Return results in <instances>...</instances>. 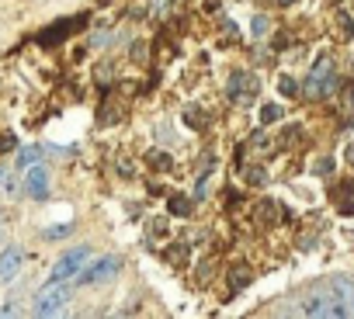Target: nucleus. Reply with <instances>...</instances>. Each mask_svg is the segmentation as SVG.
Instances as JSON below:
<instances>
[{
	"label": "nucleus",
	"mask_w": 354,
	"mask_h": 319,
	"mask_svg": "<svg viewBox=\"0 0 354 319\" xmlns=\"http://www.w3.org/2000/svg\"><path fill=\"white\" fill-rule=\"evenodd\" d=\"M185 125H192V128L205 132V128H209V115H205L202 108H188V111H185Z\"/></svg>",
	"instance_id": "obj_15"
},
{
	"label": "nucleus",
	"mask_w": 354,
	"mask_h": 319,
	"mask_svg": "<svg viewBox=\"0 0 354 319\" xmlns=\"http://www.w3.org/2000/svg\"><path fill=\"white\" fill-rule=\"evenodd\" d=\"M35 160H39V149H35V146H32V149H21V156H18V167H32Z\"/></svg>",
	"instance_id": "obj_21"
},
{
	"label": "nucleus",
	"mask_w": 354,
	"mask_h": 319,
	"mask_svg": "<svg viewBox=\"0 0 354 319\" xmlns=\"http://www.w3.org/2000/svg\"><path fill=\"white\" fill-rule=\"evenodd\" d=\"M21 267H25V253H21V246H4L0 250V284H11L18 274H21Z\"/></svg>",
	"instance_id": "obj_5"
},
{
	"label": "nucleus",
	"mask_w": 354,
	"mask_h": 319,
	"mask_svg": "<svg viewBox=\"0 0 354 319\" xmlns=\"http://www.w3.org/2000/svg\"><path fill=\"white\" fill-rule=\"evenodd\" d=\"M250 281H254V271L247 264H233L230 267V291H243Z\"/></svg>",
	"instance_id": "obj_9"
},
{
	"label": "nucleus",
	"mask_w": 354,
	"mask_h": 319,
	"mask_svg": "<svg viewBox=\"0 0 354 319\" xmlns=\"http://www.w3.org/2000/svg\"><path fill=\"white\" fill-rule=\"evenodd\" d=\"M167 212H170V215H177V219H188V215L195 212V202H192L188 195H170Z\"/></svg>",
	"instance_id": "obj_10"
},
{
	"label": "nucleus",
	"mask_w": 354,
	"mask_h": 319,
	"mask_svg": "<svg viewBox=\"0 0 354 319\" xmlns=\"http://www.w3.org/2000/svg\"><path fill=\"white\" fill-rule=\"evenodd\" d=\"M330 291L340 295V298L351 305V316H354V281H351V278H333V281H330Z\"/></svg>",
	"instance_id": "obj_11"
},
{
	"label": "nucleus",
	"mask_w": 354,
	"mask_h": 319,
	"mask_svg": "<svg viewBox=\"0 0 354 319\" xmlns=\"http://www.w3.org/2000/svg\"><path fill=\"white\" fill-rule=\"evenodd\" d=\"M25 195H28V198H35V202L49 198V177H46V167L32 164V167L25 171Z\"/></svg>",
	"instance_id": "obj_6"
},
{
	"label": "nucleus",
	"mask_w": 354,
	"mask_h": 319,
	"mask_svg": "<svg viewBox=\"0 0 354 319\" xmlns=\"http://www.w3.org/2000/svg\"><path fill=\"white\" fill-rule=\"evenodd\" d=\"M337 39L340 42H351L354 39V14H347V11H337Z\"/></svg>",
	"instance_id": "obj_12"
},
{
	"label": "nucleus",
	"mask_w": 354,
	"mask_h": 319,
	"mask_svg": "<svg viewBox=\"0 0 354 319\" xmlns=\"http://www.w3.org/2000/svg\"><path fill=\"white\" fill-rule=\"evenodd\" d=\"M243 184L264 188V184H268V171H264V167H247V171H243Z\"/></svg>",
	"instance_id": "obj_16"
},
{
	"label": "nucleus",
	"mask_w": 354,
	"mask_h": 319,
	"mask_svg": "<svg viewBox=\"0 0 354 319\" xmlns=\"http://www.w3.org/2000/svg\"><path fill=\"white\" fill-rule=\"evenodd\" d=\"M278 4H281V8H292V4H295V0H278Z\"/></svg>",
	"instance_id": "obj_26"
},
{
	"label": "nucleus",
	"mask_w": 354,
	"mask_h": 319,
	"mask_svg": "<svg viewBox=\"0 0 354 319\" xmlns=\"http://www.w3.org/2000/svg\"><path fill=\"white\" fill-rule=\"evenodd\" d=\"M281 104H274V101H268L264 108H261V125H274V122H281Z\"/></svg>",
	"instance_id": "obj_17"
},
{
	"label": "nucleus",
	"mask_w": 354,
	"mask_h": 319,
	"mask_svg": "<svg viewBox=\"0 0 354 319\" xmlns=\"http://www.w3.org/2000/svg\"><path fill=\"white\" fill-rule=\"evenodd\" d=\"M167 219H149V240H160V236H167Z\"/></svg>",
	"instance_id": "obj_19"
},
{
	"label": "nucleus",
	"mask_w": 354,
	"mask_h": 319,
	"mask_svg": "<svg viewBox=\"0 0 354 319\" xmlns=\"http://www.w3.org/2000/svg\"><path fill=\"white\" fill-rule=\"evenodd\" d=\"M87 264H91V246H73V250H66V253L53 264L49 281H73Z\"/></svg>",
	"instance_id": "obj_3"
},
{
	"label": "nucleus",
	"mask_w": 354,
	"mask_h": 319,
	"mask_svg": "<svg viewBox=\"0 0 354 319\" xmlns=\"http://www.w3.org/2000/svg\"><path fill=\"white\" fill-rule=\"evenodd\" d=\"M146 164H149L153 171H170L174 160H170V153H163V149H149V153H146Z\"/></svg>",
	"instance_id": "obj_14"
},
{
	"label": "nucleus",
	"mask_w": 354,
	"mask_h": 319,
	"mask_svg": "<svg viewBox=\"0 0 354 319\" xmlns=\"http://www.w3.org/2000/svg\"><path fill=\"white\" fill-rule=\"evenodd\" d=\"M340 101H344V108H354V80H344V87H340Z\"/></svg>",
	"instance_id": "obj_20"
},
{
	"label": "nucleus",
	"mask_w": 354,
	"mask_h": 319,
	"mask_svg": "<svg viewBox=\"0 0 354 319\" xmlns=\"http://www.w3.org/2000/svg\"><path fill=\"white\" fill-rule=\"evenodd\" d=\"M316 174H333V160H319V164H316Z\"/></svg>",
	"instance_id": "obj_23"
},
{
	"label": "nucleus",
	"mask_w": 354,
	"mask_h": 319,
	"mask_svg": "<svg viewBox=\"0 0 354 319\" xmlns=\"http://www.w3.org/2000/svg\"><path fill=\"white\" fill-rule=\"evenodd\" d=\"M0 236H4V219H0Z\"/></svg>",
	"instance_id": "obj_27"
},
{
	"label": "nucleus",
	"mask_w": 354,
	"mask_h": 319,
	"mask_svg": "<svg viewBox=\"0 0 354 319\" xmlns=\"http://www.w3.org/2000/svg\"><path fill=\"white\" fill-rule=\"evenodd\" d=\"M66 305H70V284L66 281H46L35 295L32 312L35 316H59V312H66Z\"/></svg>",
	"instance_id": "obj_2"
},
{
	"label": "nucleus",
	"mask_w": 354,
	"mask_h": 319,
	"mask_svg": "<svg viewBox=\"0 0 354 319\" xmlns=\"http://www.w3.org/2000/svg\"><path fill=\"white\" fill-rule=\"evenodd\" d=\"M118 271H122V260H118V257H97V260H94V264H87L73 281H77L80 288H97V284L111 281Z\"/></svg>",
	"instance_id": "obj_4"
},
{
	"label": "nucleus",
	"mask_w": 354,
	"mask_h": 319,
	"mask_svg": "<svg viewBox=\"0 0 354 319\" xmlns=\"http://www.w3.org/2000/svg\"><path fill=\"white\" fill-rule=\"evenodd\" d=\"M278 90H281L285 97H295V94H299V87H295L292 77H281V80H278Z\"/></svg>",
	"instance_id": "obj_22"
},
{
	"label": "nucleus",
	"mask_w": 354,
	"mask_h": 319,
	"mask_svg": "<svg viewBox=\"0 0 354 319\" xmlns=\"http://www.w3.org/2000/svg\"><path fill=\"white\" fill-rule=\"evenodd\" d=\"M264 32H268V18H257L254 21V35H264Z\"/></svg>",
	"instance_id": "obj_24"
},
{
	"label": "nucleus",
	"mask_w": 354,
	"mask_h": 319,
	"mask_svg": "<svg viewBox=\"0 0 354 319\" xmlns=\"http://www.w3.org/2000/svg\"><path fill=\"white\" fill-rule=\"evenodd\" d=\"M257 90H261V84H257L254 77H243V73H236L233 84H230V97H233L236 104H250V101L257 97Z\"/></svg>",
	"instance_id": "obj_7"
},
{
	"label": "nucleus",
	"mask_w": 354,
	"mask_h": 319,
	"mask_svg": "<svg viewBox=\"0 0 354 319\" xmlns=\"http://www.w3.org/2000/svg\"><path fill=\"white\" fill-rule=\"evenodd\" d=\"M278 212H281V209H278V202H271V198H268V202H261V205L254 209V219L268 226V222H274V219H278Z\"/></svg>",
	"instance_id": "obj_13"
},
{
	"label": "nucleus",
	"mask_w": 354,
	"mask_h": 319,
	"mask_svg": "<svg viewBox=\"0 0 354 319\" xmlns=\"http://www.w3.org/2000/svg\"><path fill=\"white\" fill-rule=\"evenodd\" d=\"M299 312L302 316H313V319H344V316H351V305L340 295L323 291V295H306L299 302Z\"/></svg>",
	"instance_id": "obj_1"
},
{
	"label": "nucleus",
	"mask_w": 354,
	"mask_h": 319,
	"mask_svg": "<svg viewBox=\"0 0 354 319\" xmlns=\"http://www.w3.org/2000/svg\"><path fill=\"white\" fill-rule=\"evenodd\" d=\"M163 260H167L170 267H185V264L192 260V250H188L185 243H170V246H163Z\"/></svg>",
	"instance_id": "obj_8"
},
{
	"label": "nucleus",
	"mask_w": 354,
	"mask_h": 319,
	"mask_svg": "<svg viewBox=\"0 0 354 319\" xmlns=\"http://www.w3.org/2000/svg\"><path fill=\"white\" fill-rule=\"evenodd\" d=\"M347 164H351V167H354V142H351V146H347Z\"/></svg>",
	"instance_id": "obj_25"
},
{
	"label": "nucleus",
	"mask_w": 354,
	"mask_h": 319,
	"mask_svg": "<svg viewBox=\"0 0 354 319\" xmlns=\"http://www.w3.org/2000/svg\"><path fill=\"white\" fill-rule=\"evenodd\" d=\"M70 233H73V222H66V226H53V229H42L46 240H63V236H70Z\"/></svg>",
	"instance_id": "obj_18"
}]
</instances>
